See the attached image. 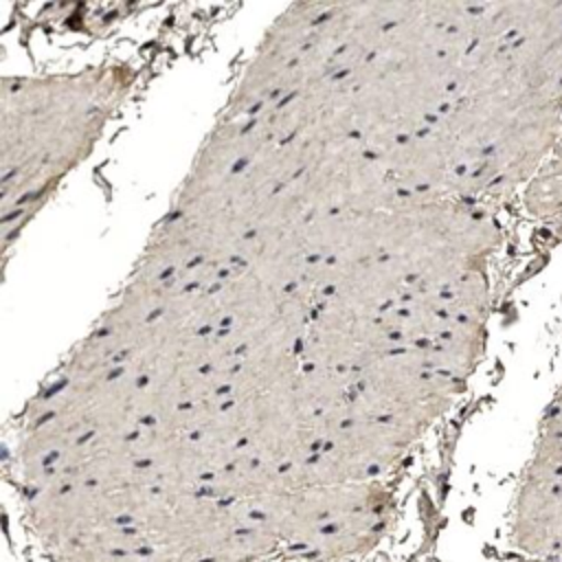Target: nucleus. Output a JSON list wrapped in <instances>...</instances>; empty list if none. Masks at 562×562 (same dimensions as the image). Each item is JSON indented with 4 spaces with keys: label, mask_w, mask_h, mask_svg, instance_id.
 Masks as SVG:
<instances>
[{
    "label": "nucleus",
    "mask_w": 562,
    "mask_h": 562,
    "mask_svg": "<svg viewBox=\"0 0 562 562\" xmlns=\"http://www.w3.org/2000/svg\"><path fill=\"white\" fill-rule=\"evenodd\" d=\"M400 349L380 314L356 312L323 296L299 347L303 367L358 373L384 353Z\"/></svg>",
    "instance_id": "4"
},
{
    "label": "nucleus",
    "mask_w": 562,
    "mask_h": 562,
    "mask_svg": "<svg viewBox=\"0 0 562 562\" xmlns=\"http://www.w3.org/2000/svg\"><path fill=\"white\" fill-rule=\"evenodd\" d=\"M378 158L402 193H432L452 198L457 165L446 143L430 125L402 138Z\"/></svg>",
    "instance_id": "9"
},
{
    "label": "nucleus",
    "mask_w": 562,
    "mask_h": 562,
    "mask_svg": "<svg viewBox=\"0 0 562 562\" xmlns=\"http://www.w3.org/2000/svg\"><path fill=\"white\" fill-rule=\"evenodd\" d=\"M123 90L112 68L2 79V222L22 224L90 151Z\"/></svg>",
    "instance_id": "1"
},
{
    "label": "nucleus",
    "mask_w": 562,
    "mask_h": 562,
    "mask_svg": "<svg viewBox=\"0 0 562 562\" xmlns=\"http://www.w3.org/2000/svg\"><path fill=\"white\" fill-rule=\"evenodd\" d=\"M393 342L402 347H426L441 338L457 318L450 314L446 290L411 285L400 301L380 314Z\"/></svg>",
    "instance_id": "10"
},
{
    "label": "nucleus",
    "mask_w": 562,
    "mask_h": 562,
    "mask_svg": "<svg viewBox=\"0 0 562 562\" xmlns=\"http://www.w3.org/2000/svg\"><path fill=\"white\" fill-rule=\"evenodd\" d=\"M461 386L430 369L424 347L393 349L356 373L353 417L389 419L424 435L452 406Z\"/></svg>",
    "instance_id": "2"
},
{
    "label": "nucleus",
    "mask_w": 562,
    "mask_h": 562,
    "mask_svg": "<svg viewBox=\"0 0 562 562\" xmlns=\"http://www.w3.org/2000/svg\"><path fill=\"white\" fill-rule=\"evenodd\" d=\"M248 119H220L211 130L176 195L173 209L182 215H202L224 206V191L235 171L255 158Z\"/></svg>",
    "instance_id": "5"
},
{
    "label": "nucleus",
    "mask_w": 562,
    "mask_h": 562,
    "mask_svg": "<svg viewBox=\"0 0 562 562\" xmlns=\"http://www.w3.org/2000/svg\"><path fill=\"white\" fill-rule=\"evenodd\" d=\"M327 9V2H294L272 20L226 101L224 119H250L272 101Z\"/></svg>",
    "instance_id": "3"
},
{
    "label": "nucleus",
    "mask_w": 562,
    "mask_h": 562,
    "mask_svg": "<svg viewBox=\"0 0 562 562\" xmlns=\"http://www.w3.org/2000/svg\"><path fill=\"white\" fill-rule=\"evenodd\" d=\"M200 259L198 233L191 217L171 211L151 233L134 268L136 277L165 281Z\"/></svg>",
    "instance_id": "11"
},
{
    "label": "nucleus",
    "mask_w": 562,
    "mask_h": 562,
    "mask_svg": "<svg viewBox=\"0 0 562 562\" xmlns=\"http://www.w3.org/2000/svg\"><path fill=\"white\" fill-rule=\"evenodd\" d=\"M215 296L224 318L222 329L241 351H246L274 325L283 294L235 263L215 285Z\"/></svg>",
    "instance_id": "8"
},
{
    "label": "nucleus",
    "mask_w": 562,
    "mask_h": 562,
    "mask_svg": "<svg viewBox=\"0 0 562 562\" xmlns=\"http://www.w3.org/2000/svg\"><path fill=\"white\" fill-rule=\"evenodd\" d=\"M448 307L457 321L485 323L490 305V285L485 277V263L468 270L448 290Z\"/></svg>",
    "instance_id": "14"
},
{
    "label": "nucleus",
    "mask_w": 562,
    "mask_h": 562,
    "mask_svg": "<svg viewBox=\"0 0 562 562\" xmlns=\"http://www.w3.org/2000/svg\"><path fill=\"white\" fill-rule=\"evenodd\" d=\"M301 241L316 261L347 263L386 255V211H329L301 226Z\"/></svg>",
    "instance_id": "7"
},
{
    "label": "nucleus",
    "mask_w": 562,
    "mask_h": 562,
    "mask_svg": "<svg viewBox=\"0 0 562 562\" xmlns=\"http://www.w3.org/2000/svg\"><path fill=\"white\" fill-rule=\"evenodd\" d=\"M483 334L485 323L457 321L441 338L424 347L430 369L465 384L481 358Z\"/></svg>",
    "instance_id": "12"
},
{
    "label": "nucleus",
    "mask_w": 562,
    "mask_h": 562,
    "mask_svg": "<svg viewBox=\"0 0 562 562\" xmlns=\"http://www.w3.org/2000/svg\"><path fill=\"white\" fill-rule=\"evenodd\" d=\"M522 204L531 215L540 217L562 213V140L525 187Z\"/></svg>",
    "instance_id": "13"
},
{
    "label": "nucleus",
    "mask_w": 562,
    "mask_h": 562,
    "mask_svg": "<svg viewBox=\"0 0 562 562\" xmlns=\"http://www.w3.org/2000/svg\"><path fill=\"white\" fill-rule=\"evenodd\" d=\"M321 294L362 314H382L411 288L408 270L397 257L327 263L312 259Z\"/></svg>",
    "instance_id": "6"
}]
</instances>
